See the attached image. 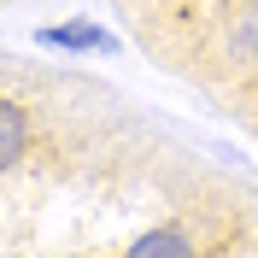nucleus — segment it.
Returning <instances> with one entry per match:
<instances>
[{
	"label": "nucleus",
	"mask_w": 258,
	"mask_h": 258,
	"mask_svg": "<svg viewBox=\"0 0 258 258\" xmlns=\"http://www.w3.org/2000/svg\"><path fill=\"white\" fill-rule=\"evenodd\" d=\"M188 82L217 94L235 117H246L258 106V0H235L211 24L206 47L188 64Z\"/></svg>",
	"instance_id": "nucleus-1"
},
{
	"label": "nucleus",
	"mask_w": 258,
	"mask_h": 258,
	"mask_svg": "<svg viewBox=\"0 0 258 258\" xmlns=\"http://www.w3.org/2000/svg\"><path fill=\"white\" fill-rule=\"evenodd\" d=\"M117 6H123V18L135 24V35L147 41V53L188 77V64H194V53L206 47L211 24H217L235 0H117Z\"/></svg>",
	"instance_id": "nucleus-2"
},
{
	"label": "nucleus",
	"mask_w": 258,
	"mask_h": 258,
	"mask_svg": "<svg viewBox=\"0 0 258 258\" xmlns=\"http://www.w3.org/2000/svg\"><path fill=\"white\" fill-rule=\"evenodd\" d=\"M235 241L241 235L223 211L194 206V211H170L159 223H147L117 258H235Z\"/></svg>",
	"instance_id": "nucleus-3"
},
{
	"label": "nucleus",
	"mask_w": 258,
	"mask_h": 258,
	"mask_svg": "<svg viewBox=\"0 0 258 258\" xmlns=\"http://www.w3.org/2000/svg\"><path fill=\"white\" fill-rule=\"evenodd\" d=\"M35 141H41V112H30L18 88H6L0 94V170L18 176V164L30 159Z\"/></svg>",
	"instance_id": "nucleus-4"
},
{
	"label": "nucleus",
	"mask_w": 258,
	"mask_h": 258,
	"mask_svg": "<svg viewBox=\"0 0 258 258\" xmlns=\"http://www.w3.org/2000/svg\"><path fill=\"white\" fill-rule=\"evenodd\" d=\"M35 47H59V53H117V35L94 18H59L35 30Z\"/></svg>",
	"instance_id": "nucleus-5"
},
{
	"label": "nucleus",
	"mask_w": 258,
	"mask_h": 258,
	"mask_svg": "<svg viewBox=\"0 0 258 258\" xmlns=\"http://www.w3.org/2000/svg\"><path fill=\"white\" fill-rule=\"evenodd\" d=\"M241 123H246V129H258V106H252V112H246V117H241Z\"/></svg>",
	"instance_id": "nucleus-6"
}]
</instances>
